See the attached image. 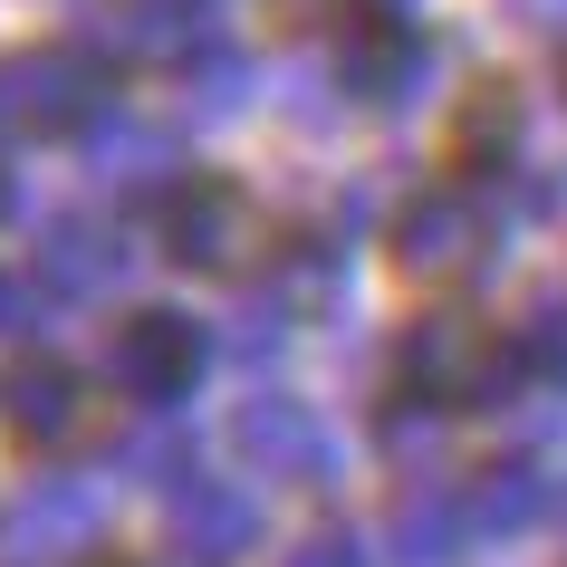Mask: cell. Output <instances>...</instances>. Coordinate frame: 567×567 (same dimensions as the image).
<instances>
[{"label": "cell", "mask_w": 567, "mask_h": 567, "mask_svg": "<svg viewBox=\"0 0 567 567\" xmlns=\"http://www.w3.org/2000/svg\"><path fill=\"white\" fill-rule=\"evenodd\" d=\"M538 509H548V491H538V472H519V462H509V472H491V481H481L472 519H481V529H529Z\"/></svg>", "instance_id": "4"}, {"label": "cell", "mask_w": 567, "mask_h": 567, "mask_svg": "<svg viewBox=\"0 0 567 567\" xmlns=\"http://www.w3.org/2000/svg\"><path fill=\"white\" fill-rule=\"evenodd\" d=\"M519 20H567V0H509Z\"/></svg>", "instance_id": "7"}, {"label": "cell", "mask_w": 567, "mask_h": 567, "mask_svg": "<svg viewBox=\"0 0 567 567\" xmlns=\"http://www.w3.org/2000/svg\"><path fill=\"white\" fill-rule=\"evenodd\" d=\"M299 567H357V558H347V548H308Z\"/></svg>", "instance_id": "8"}, {"label": "cell", "mask_w": 567, "mask_h": 567, "mask_svg": "<svg viewBox=\"0 0 567 567\" xmlns=\"http://www.w3.org/2000/svg\"><path fill=\"white\" fill-rule=\"evenodd\" d=\"M519 87H509V78H481L472 96H462V125H452V154H462V164H509V154H519Z\"/></svg>", "instance_id": "3"}, {"label": "cell", "mask_w": 567, "mask_h": 567, "mask_svg": "<svg viewBox=\"0 0 567 567\" xmlns=\"http://www.w3.org/2000/svg\"><path fill=\"white\" fill-rule=\"evenodd\" d=\"M394 538H404L414 558H452V519H443L433 501H423V509H404V519H394Z\"/></svg>", "instance_id": "6"}, {"label": "cell", "mask_w": 567, "mask_h": 567, "mask_svg": "<svg viewBox=\"0 0 567 567\" xmlns=\"http://www.w3.org/2000/svg\"><path fill=\"white\" fill-rule=\"evenodd\" d=\"M519 375V347H509L501 328H481V318H423L414 337H404V385L423 394V404H491V394Z\"/></svg>", "instance_id": "1"}, {"label": "cell", "mask_w": 567, "mask_h": 567, "mask_svg": "<svg viewBox=\"0 0 567 567\" xmlns=\"http://www.w3.org/2000/svg\"><path fill=\"white\" fill-rule=\"evenodd\" d=\"M394 250L414 279H472L491 260V221H481L472 193H414V212L394 221Z\"/></svg>", "instance_id": "2"}, {"label": "cell", "mask_w": 567, "mask_h": 567, "mask_svg": "<svg viewBox=\"0 0 567 567\" xmlns=\"http://www.w3.org/2000/svg\"><path fill=\"white\" fill-rule=\"evenodd\" d=\"M509 347H519V365H548V375H558L567 365V308H538L529 337H509Z\"/></svg>", "instance_id": "5"}]
</instances>
